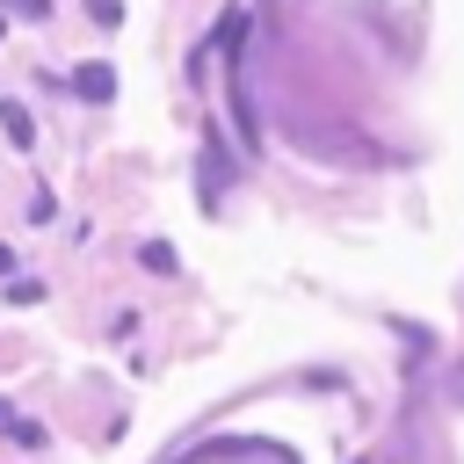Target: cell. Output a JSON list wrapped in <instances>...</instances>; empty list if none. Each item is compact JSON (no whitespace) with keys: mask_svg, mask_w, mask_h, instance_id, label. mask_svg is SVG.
<instances>
[{"mask_svg":"<svg viewBox=\"0 0 464 464\" xmlns=\"http://www.w3.org/2000/svg\"><path fill=\"white\" fill-rule=\"evenodd\" d=\"M0 130H7V145H36V123L22 102H0Z\"/></svg>","mask_w":464,"mask_h":464,"instance_id":"cell-1","label":"cell"},{"mask_svg":"<svg viewBox=\"0 0 464 464\" xmlns=\"http://www.w3.org/2000/svg\"><path fill=\"white\" fill-rule=\"evenodd\" d=\"M72 87H80V94H94V102H109V94H116V72H109V65H80V72H72Z\"/></svg>","mask_w":464,"mask_h":464,"instance_id":"cell-2","label":"cell"},{"mask_svg":"<svg viewBox=\"0 0 464 464\" xmlns=\"http://www.w3.org/2000/svg\"><path fill=\"white\" fill-rule=\"evenodd\" d=\"M7 297H14V304H36L44 283H36V276H7Z\"/></svg>","mask_w":464,"mask_h":464,"instance_id":"cell-3","label":"cell"},{"mask_svg":"<svg viewBox=\"0 0 464 464\" xmlns=\"http://www.w3.org/2000/svg\"><path fill=\"white\" fill-rule=\"evenodd\" d=\"M0 7H7V14H29V22H44V14H51V0H0Z\"/></svg>","mask_w":464,"mask_h":464,"instance_id":"cell-4","label":"cell"},{"mask_svg":"<svg viewBox=\"0 0 464 464\" xmlns=\"http://www.w3.org/2000/svg\"><path fill=\"white\" fill-rule=\"evenodd\" d=\"M87 7H94V22H102V29H116V22H123V7H116V0H87Z\"/></svg>","mask_w":464,"mask_h":464,"instance_id":"cell-5","label":"cell"},{"mask_svg":"<svg viewBox=\"0 0 464 464\" xmlns=\"http://www.w3.org/2000/svg\"><path fill=\"white\" fill-rule=\"evenodd\" d=\"M7 268H14V254H7V246H0V276H7Z\"/></svg>","mask_w":464,"mask_h":464,"instance_id":"cell-6","label":"cell"},{"mask_svg":"<svg viewBox=\"0 0 464 464\" xmlns=\"http://www.w3.org/2000/svg\"><path fill=\"white\" fill-rule=\"evenodd\" d=\"M0 29H7V14H0Z\"/></svg>","mask_w":464,"mask_h":464,"instance_id":"cell-7","label":"cell"}]
</instances>
